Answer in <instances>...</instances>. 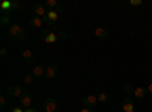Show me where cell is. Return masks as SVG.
I'll use <instances>...</instances> for the list:
<instances>
[{
  "instance_id": "2e32d148",
  "label": "cell",
  "mask_w": 152,
  "mask_h": 112,
  "mask_svg": "<svg viewBox=\"0 0 152 112\" xmlns=\"http://www.w3.org/2000/svg\"><path fill=\"white\" fill-rule=\"evenodd\" d=\"M43 24H44V20L40 18V17H35V15H34V17L31 18V26H32V27H37V29H38V27H41Z\"/></svg>"
},
{
  "instance_id": "d6986e66",
  "label": "cell",
  "mask_w": 152,
  "mask_h": 112,
  "mask_svg": "<svg viewBox=\"0 0 152 112\" xmlns=\"http://www.w3.org/2000/svg\"><path fill=\"white\" fill-rule=\"evenodd\" d=\"M108 100H110V95H108L107 92H100V94H97V102L105 103V102H108Z\"/></svg>"
},
{
  "instance_id": "ffe728a7",
  "label": "cell",
  "mask_w": 152,
  "mask_h": 112,
  "mask_svg": "<svg viewBox=\"0 0 152 112\" xmlns=\"http://www.w3.org/2000/svg\"><path fill=\"white\" fill-rule=\"evenodd\" d=\"M134 90H135V86H132V85H125V86H123V92H125V94H131V95H132Z\"/></svg>"
},
{
  "instance_id": "f1b7e54d",
  "label": "cell",
  "mask_w": 152,
  "mask_h": 112,
  "mask_svg": "<svg viewBox=\"0 0 152 112\" xmlns=\"http://www.w3.org/2000/svg\"><path fill=\"white\" fill-rule=\"evenodd\" d=\"M146 90H148V92L152 95V83H149V85H148V88H146Z\"/></svg>"
},
{
  "instance_id": "4fadbf2b",
  "label": "cell",
  "mask_w": 152,
  "mask_h": 112,
  "mask_svg": "<svg viewBox=\"0 0 152 112\" xmlns=\"http://www.w3.org/2000/svg\"><path fill=\"white\" fill-rule=\"evenodd\" d=\"M108 35H110L108 30H107L105 27H102V26L94 29V36H97L99 40H107V38H108Z\"/></svg>"
},
{
  "instance_id": "4316f807",
  "label": "cell",
  "mask_w": 152,
  "mask_h": 112,
  "mask_svg": "<svg viewBox=\"0 0 152 112\" xmlns=\"http://www.w3.org/2000/svg\"><path fill=\"white\" fill-rule=\"evenodd\" d=\"M6 53H8V52H6V48H5V47H3V48H0V55H2V56H6Z\"/></svg>"
},
{
  "instance_id": "83f0119b",
  "label": "cell",
  "mask_w": 152,
  "mask_h": 112,
  "mask_svg": "<svg viewBox=\"0 0 152 112\" xmlns=\"http://www.w3.org/2000/svg\"><path fill=\"white\" fill-rule=\"evenodd\" d=\"M81 112H94V111H93L91 108H84V109H82Z\"/></svg>"
},
{
  "instance_id": "52a82bcc",
  "label": "cell",
  "mask_w": 152,
  "mask_h": 112,
  "mask_svg": "<svg viewBox=\"0 0 152 112\" xmlns=\"http://www.w3.org/2000/svg\"><path fill=\"white\" fill-rule=\"evenodd\" d=\"M122 109H123V112H137L135 106H134V102L129 97H125L122 100Z\"/></svg>"
},
{
  "instance_id": "3957f363",
  "label": "cell",
  "mask_w": 152,
  "mask_h": 112,
  "mask_svg": "<svg viewBox=\"0 0 152 112\" xmlns=\"http://www.w3.org/2000/svg\"><path fill=\"white\" fill-rule=\"evenodd\" d=\"M43 108L46 112H56L58 111V103L53 97H46V100L43 103Z\"/></svg>"
},
{
  "instance_id": "6da1fadb",
  "label": "cell",
  "mask_w": 152,
  "mask_h": 112,
  "mask_svg": "<svg viewBox=\"0 0 152 112\" xmlns=\"http://www.w3.org/2000/svg\"><path fill=\"white\" fill-rule=\"evenodd\" d=\"M8 35L14 40H23L24 35H26V30H24L20 24H11L8 27Z\"/></svg>"
},
{
  "instance_id": "ba28073f",
  "label": "cell",
  "mask_w": 152,
  "mask_h": 112,
  "mask_svg": "<svg viewBox=\"0 0 152 112\" xmlns=\"http://www.w3.org/2000/svg\"><path fill=\"white\" fill-rule=\"evenodd\" d=\"M6 92H8V95H9V97H18V98L24 94L18 85H11L9 88L6 90Z\"/></svg>"
},
{
  "instance_id": "484cf974",
  "label": "cell",
  "mask_w": 152,
  "mask_h": 112,
  "mask_svg": "<svg viewBox=\"0 0 152 112\" xmlns=\"http://www.w3.org/2000/svg\"><path fill=\"white\" fill-rule=\"evenodd\" d=\"M11 112H24V109H21L20 106H14L11 109Z\"/></svg>"
},
{
  "instance_id": "7402d4cb",
  "label": "cell",
  "mask_w": 152,
  "mask_h": 112,
  "mask_svg": "<svg viewBox=\"0 0 152 112\" xmlns=\"http://www.w3.org/2000/svg\"><path fill=\"white\" fill-rule=\"evenodd\" d=\"M34 76H32V74H28V76H24V83H26V85H31L32 82H34Z\"/></svg>"
},
{
  "instance_id": "30bf717a",
  "label": "cell",
  "mask_w": 152,
  "mask_h": 112,
  "mask_svg": "<svg viewBox=\"0 0 152 112\" xmlns=\"http://www.w3.org/2000/svg\"><path fill=\"white\" fill-rule=\"evenodd\" d=\"M12 5H14V0H5V2L0 3V11H2V14L14 12V11H12Z\"/></svg>"
},
{
  "instance_id": "8992f818",
  "label": "cell",
  "mask_w": 152,
  "mask_h": 112,
  "mask_svg": "<svg viewBox=\"0 0 152 112\" xmlns=\"http://www.w3.org/2000/svg\"><path fill=\"white\" fill-rule=\"evenodd\" d=\"M96 103H97V95H94V94L85 95V97L82 98V105H84V108H94Z\"/></svg>"
},
{
  "instance_id": "7c38bea8",
  "label": "cell",
  "mask_w": 152,
  "mask_h": 112,
  "mask_svg": "<svg viewBox=\"0 0 152 112\" xmlns=\"http://www.w3.org/2000/svg\"><path fill=\"white\" fill-rule=\"evenodd\" d=\"M56 74H58V67L55 65V64H52V65H49L47 68H46V77L47 79H55L56 77Z\"/></svg>"
},
{
  "instance_id": "d4e9b609",
  "label": "cell",
  "mask_w": 152,
  "mask_h": 112,
  "mask_svg": "<svg viewBox=\"0 0 152 112\" xmlns=\"http://www.w3.org/2000/svg\"><path fill=\"white\" fill-rule=\"evenodd\" d=\"M0 106H2V108H5L6 106V97H0Z\"/></svg>"
},
{
  "instance_id": "7a4b0ae2",
  "label": "cell",
  "mask_w": 152,
  "mask_h": 112,
  "mask_svg": "<svg viewBox=\"0 0 152 112\" xmlns=\"http://www.w3.org/2000/svg\"><path fill=\"white\" fill-rule=\"evenodd\" d=\"M59 11H61V8H58V9H52V11H47V14L43 17V20H44V23L47 24V26H53V24L58 21Z\"/></svg>"
},
{
  "instance_id": "5b68a950",
  "label": "cell",
  "mask_w": 152,
  "mask_h": 112,
  "mask_svg": "<svg viewBox=\"0 0 152 112\" xmlns=\"http://www.w3.org/2000/svg\"><path fill=\"white\" fill-rule=\"evenodd\" d=\"M32 11H34V15H35V17H40V18H43V17L47 14L44 3H34Z\"/></svg>"
},
{
  "instance_id": "f546056e",
  "label": "cell",
  "mask_w": 152,
  "mask_h": 112,
  "mask_svg": "<svg viewBox=\"0 0 152 112\" xmlns=\"http://www.w3.org/2000/svg\"><path fill=\"white\" fill-rule=\"evenodd\" d=\"M24 112H38L35 108H29V109H24Z\"/></svg>"
},
{
  "instance_id": "cb8c5ba5",
  "label": "cell",
  "mask_w": 152,
  "mask_h": 112,
  "mask_svg": "<svg viewBox=\"0 0 152 112\" xmlns=\"http://www.w3.org/2000/svg\"><path fill=\"white\" fill-rule=\"evenodd\" d=\"M58 38H59V40H62V41L67 40V33H66V32H59V33H58Z\"/></svg>"
},
{
  "instance_id": "9a60e30c",
  "label": "cell",
  "mask_w": 152,
  "mask_h": 112,
  "mask_svg": "<svg viewBox=\"0 0 152 112\" xmlns=\"http://www.w3.org/2000/svg\"><path fill=\"white\" fill-rule=\"evenodd\" d=\"M21 59H23V61H26V62L34 61V52L29 50V48H24V50L21 52Z\"/></svg>"
},
{
  "instance_id": "603a6c76",
  "label": "cell",
  "mask_w": 152,
  "mask_h": 112,
  "mask_svg": "<svg viewBox=\"0 0 152 112\" xmlns=\"http://www.w3.org/2000/svg\"><path fill=\"white\" fill-rule=\"evenodd\" d=\"M129 5L131 6H142L143 2H142V0H129Z\"/></svg>"
},
{
  "instance_id": "e0dca14e",
  "label": "cell",
  "mask_w": 152,
  "mask_h": 112,
  "mask_svg": "<svg viewBox=\"0 0 152 112\" xmlns=\"http://www.w3.org/2000/svg\"><path fill=\"white\" fill-rule=\"evenodd\" d=\"M44 6L49 9V11H52V9H58V8H61L59 5H58V2L56 0H46L44 2Z\"/></svg>"
},
{
  "instance_id": "5bb4252c",
  "label": "cell",
  "mask_w": 152,
  "mask_h": 112,
  "mask_svg": "<svg viewBox=\"0 0 152 112\" xmlns=\"http://www.w3.org/2000/svg\"><path fill=\"white\" fill-rule=\"evenodd\" d=\"M32 76L34 77H43V76H46V68L43 65H35L32 68Z\"/></svg>"
},
{
  "instance_id": "9c48e42d",
  "label": "cell",
  "mask_w": 152,
  "mask_h": 112,
  "mask_svg": "<svg viewBox=\"0 0 152 112\" xmlns=\"http://www.w3.org/2000/svg\"><path fill=\"white\" fill-rule=\"evenodd\" d=\"M20 103H21V108H24V109H29V108H32L34 100H32V97H31L29 94L24 92V94L20 97Z\"/></svg>"
},
{
  "instance_id": "ac0fdd59",
  "label": "cell",
  "mask_w": 152,
  "mask_h": 112,
  "mask_svg": "<svg viewBox=\"0 0 152 112\" xmlns=\"http://www.w3.org/2000/svg\"><path fill=\"white\" fill-rule=\"evenodd\" d=\"M0 23H2V26H8V24H11V15L9 14H2L0 15Z\"/></svg>"
},
{
  "instance_id": "8fae6325",
  "label": "cell",
  "mask_w": 152,
  "mask_h": 112,
  "mask_svg": "<svg viewBox=\"0 0 152 112\" xmlns=\"http://www.w3.org/2000/svg\"><path fill=\"white\" fill-rule=\"evenodd\" d=\"M149 92H148V90L146 88H143V86H135V90H134V92H132V95L134 97H137V98H140V100H143V98H146V95H148Z\"/></svg>"
},
{
  "instance_id": "44dd1931",
  "label": "cell",
  "mask_w": 152,
  "mask_h": 112,
  "mask_svg": "<svg viewBox=\"0 0 152 112\" xmlns=\"http://www.w3.org/2000/svg\"><path fill=\"white\" fill-rule=\"evenodd\" d=\"M23 8V3L20 0H14V5H12V11H17V9H21Z\"/></svg>"
},
{
  "instance_id": "277c9868",
  "label": "cell",
  "mask_w": 152,
  "mask_h": 112,
  "mask_svg": "<svg viewBox=\"0 0 152 112\" xmlns=\"http://www.w3.org/2000/svg\"><path fill=\"white\" fill-rule=\"evenodd\" d=\"M58 33H53V32H50V30H44L41 33V41L43 43H47V44H55L58 41Z\"/></svg>"
}]
</instances>
